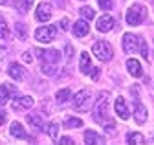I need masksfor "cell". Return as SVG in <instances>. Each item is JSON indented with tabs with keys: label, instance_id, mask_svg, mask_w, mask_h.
I'll list each match as a JSON object with an SVG mask.
<instances>
[{
	"label": "cell",
	"instance_id": "cell-32",
	"mask_svg": "<svg viewBox=\"0 0 154 145\" xmlns=\"http://www.w3.org/2000/svg\"><path fill=\"white\" fill-rule=\"evenodd\" d=\"M90 76H92L94 81H97V79H99V70H97V68H92V70H90Z\"/></svg>",
	"mask_w": 154,
	"mask_h": 145
},
{
	"label": "cell",
	"instance_id": "cell-18",
	"mask_svg": "<svg viewBox=\"0 0 154 145\" xmlns=\"http://www.w3.org/2000/svg\"><path fill=\"white\" fill-rule=\"evenodd\" d=\"M79 70L83 72V74H90V70H92V63H90V55L86 51L81 53V64H79Z\"/></svg>",
	"mask_w": 154,
	"mask_h": 145
},
{
	"label": "cell",
	"instance_id": "cell-10",
	"mask_svg": "<svg viewBox=\"0 0 154 145\" xmlns=\"http://www.w3.org/2000/svg\"><path fill=\"white\" fill-rule=\"evenodd\" d=\"M138 46H140V37H136L134 33H125V37H123L125 51H136Z\"/></svg>",
	"mask_w": 154,
	"mask_h": 145
},
{
	"label": "cell",
	"instance_id": "cell-14",
	"mask_svg": "<svg viewBox=\"0 0 154 145\" xmlns=\"http://www.w3.org/2000/svg\"><path fill=\"white\" fill-rule=\"evenodd\" d=\"M90 31V26L86 20H77L73 24V33H75V37H86Z\"/></svg>",
	"mask_w": 154,
	"mask_h": 145
},
{
	"label": "cell",
	"instance_id": "cell-29",
	"mask_svg": "<svg viewBox=\"0 0 154 145\" xmlns=\"http://www.w3.org/2000/svg\"><path fill=\"white\" fill-rule=\"evenodd\" d=\"M138 48H140V51H141V55H143L145 59H149V46H147V42L140 39V46H138Z\"/></svg>",
	"mask_w": 154,
	"mask_h": 145
},
{
	"label": "cell",
	"instance_id": "cell-25",
	"mask_svg": "<svg viewBox=\"0 0 154 145\" xmlns=\"http://www.w3.org/2000/svg\"><path fill=\"white\" fill-rule=\"evenodd\" d=\"M55 99H57V103H64V101H68V99H70V88L59 90V92H57V96H55Z\"/></svg>",
	"mask_w": 154,
	"mask_h": 145
},
{
	"label": "cell",
	"instance_id": "cell-35",
	"mask_svg": "<svg viewBox=\"0 0 154 145\" xmlns=\"http://www.w3.org/2000/svg\"><path fill=\"white\" fill-rule=\"evenodd\" d=\"M73 55V48L72 46H66V59H70Z\"/></svg>",
	"mask_w": 154,
	"mask_h": 145
},
{
	"label": "cell",
	"instance_id": "cell-26",
	"mask_svg": "<svg viewBox=\"0 0 154 145\" xmlns=\"http://www.w3.org/2000/svg\"><path fill=\"white\" fill-rule=\"evenodd\" d=\"M31 4H33V0H20V4L17 6V9H18V13H28L29 9H31Z\"/></svg>",
	"mask_w": 154,
	"mask_h": 145
},
{
	"label": "cell",
	"instance_id": "cell-6",
	"mask_svg": "<svg viewBox=\"0 0 154 145\" xmlns=\"http://www.w3.org/2000/svg\"><path fill=\"white\" fill-rule=\"evenodd\" d=\"M88 99H90V90L88 88L79 90V92L73 96V108L79 110V112L86 110V108H88Z\"/></svg>",
	"mask_w": 154,
	"mask_h": 145
},
{
	"label": "cell",
	"instance_id": "cell-36",
	"mask_svg": "<svg viewBox=\"0 0 154 145\" xmlns=\"http://www.w3.org/2000/svg\"><path fill=\"white\" fill-rule=\"evenodd\" d=\"M61 26H63L64 29H68V28H70V24H68V20H66V19H63V20H61Z\"/></svg>",
	"mask_w": 154,
	"mask_h": 145
},
{
	"label": "cell",
	"instance_id": "cell-37",
	"mask_svg": "<svg viewBox=\"0 0 154 145\" xmlns=\"http://www.w3.org/2000/svg\"><path fill=\"white\" fill-rule=\"evenodd\" d=\"M4 121H6V116H4L2 112H0V127H2V123H4Z\"/></svg>",
	"mask_w": 154,
	"mask_h": 145
},
{
	"label": "cell",
	"instance_id": "cell-12",
	"mask_svg": "<svg viewBox=\"0 0 154 145\" xmlns=\"http://www.w3.org/2000/svg\"><path fill=\"white\" fill-rule=\"evenodd\" d=\"M8 74H9L15 81H22V79L26 77V70H24L20 64L13 63V64H9V68H8Z\"/></svg>",
	"mask_w": 154,
	"mask_h": 145
},
{
	"label": "cell",
	"instance_id": "cell-28",
	"mask_svg": "<svg viewBox=\"0 0 154 145\" xmlns=\"http://www.w3.org/2000/svg\"><path fill=\"white\" fill-rule=\"evenodd\" d=\"M79 13L85 17V19H94V15H95V13H94V9H92V8H88V6L81 8V9H79Z\"/></svg>",
	"mask_w": 154,
	"mask_h": 145
},
{
	"label": "cell",
	"instance_id": "cell-4",
	"mask_svg": "<svg viewBox=\"0 0 154 145\" xmlns=\"http://www.w3.org/2000/svg\"><path fill=\"white\" fill-rule=\"evenodd\" d=\"M92 51H94V55L97 57L99 61H103V63L110 61V59H112V53H114L110 42H106V41H97V42L94 44Z\"/></svg>",
	"mask_w": 154,
	"mask_h": 145
},
{
	"label": "cell",
	"instance_id": "cell-11",
	"mask_svg": "<svg viewBox=\"0 0 154 145\" xmlns=\"http://www.w3.org/2000/svg\"><path fill=\"white\" fill-rule=\"evenodd\" d=\"M97 31H101V33H106V31H110L112 28H114V19L110 15H103V17H99L97 19Z\"/></svg>",
	"mask_w": 154,
	"mask_h": 145
},
{
	"label": "cell",
	"instance_id": "cell-13",
	"mask_svg": "<svg viewBox=\"0 0 154 145\" xmlns=\"http://www.w3.org/2000/svg\"><path fill=\"white\" fill-rule=\"evenodd\" d=\"M116 112H118V116L121 118V119H128V116H130V112H128V108H127V105H125V99L119 96V97H116Z\"/></svg>",
	"mask_w": 154,
	"mask_h": 145
},
{
	"label": "cell",
	"instance_id": "cell-9",
	"mask_svg": "<svg viewBox=\"0 0 154 145\" xmlns=\"http://www.w3.org/2000/svg\"><path fill=\"white\" fill-rule=\"evenodd\" d=\"M9 39H11V33H9V26L8 22L0 17V48L6 50L8 44H9Z\"/></svg>",
	"mask_w": 154,
	"mask_h": 145
},
{
	"label": "cell",
	"instance_id": "cell-38",
	"mask_svg": "<svg viewBox=\"0 0 154 145\" xmlns=\"http://www.w3.org/2000/svg\"><path fill=\"white\" fill-rule=\"evenodd\" d=\"M0 4H4V6H8V4H9V0H0Z\"/></svg>",
	"mask_w": 154,
	"mask_h": 145
},
{
	"label": "cell",
	"instance_id": "cell-31",
	"mask_svg": "<svg viewBox=\"0 0 154 145\" xmlns=\"http://www.w3.org/2000/svg\"><path fill=\"white\" fill-rule=\"evenodd\" d=\"M99 8L101 9H112L114 8V0H99Z\"/></svg>",
	"mask_w": 154,
	"mask_h": 145
},
{
	"label": "cell",
	"instance_id": "cell-34",
	"mask_svg": "<svg viewBox=\"0 0 154 145\" xmlns=\"http://www.w3.org/2000/svg\"><path fill=\"white\" fill-rule=\"evenodd\" d=\"M61 143H63V145H68V143H73V140L68 138V136H64V138H61Z\"/></svg>",
	"mask_w": 154,
	"mask_h": 145
},
{
	"label": "cell",
	"instance_id": "cell-3",
	"mask_svg": "<svg viewBox=\"0 0 154 145\" xmlns=\"http://www.w3.org/2000/svg\"><path fill=\"white\" fill-rule=\"evenodd\" d=\"M132 96H134V119H136L138 125H143L147 121V110L140 101V88L138 86H132Z\"/></svg>",
	"mask_w": 154,
	"mask_h": 145
},
{
	"label": "cell",
	"instance_id": "cell-19",
	"mask_svg": "<svg viewBox=\"0 0 154 145\" xmlns=\"http://www.w3.org/2000/svg\"><path fill=\"white\" fill-rule=\"evenodd\" d=\"M83 140H85L86 145H94V143H101V141H103V140L97 136V132H94V131H85Z\"/></svg>",
	"mask_w": 154,
	"mask_h": 145
},
{
	"label": "cell",
	"instance_id": "cell-20",
	"mask_svg": "<svg viewBox=\"0 0 154 145\" xmlns=\"http://www.w3.org/2000/svg\"><path fill=\"white\" fill-rule=\"evenodd\" d=\"M28 121H29V125L33 127L35 131H42V127H44V121H42V118L41 116H28Z\"/></svg>",
	"mask_w": 154,
	"mask_h": 145
},
{
	"label": "cell",
	"instance_id": "cell-17",
	"mask_svg": "<svg viewBox=\"0 0 154 145\" xmlns=\"http://www.w3.org/2000/svg\"><path fill=\"white\" fill-rule=\"evenodd\" d=\"M127 70L130 72L134 77H140V76H141V64H140L136 59H128V61H127Z\"/></svg>",
	"mask_w": 154,
	"mask_h": 145
},
{
	"label": "cell",
	"instance_id": "cell-27",
	"mask_svg": "<svg viewBox=\"0 0 154 145\" xmlns=\"http://www.w3.org/2000/svg\"><path fill=\"white\" fill-rule=\"evenodd\" d=\"M41 72H42V74H46V76H51V74H55V72H57V64L44 63V64L41 66Z\"/></svg>",
	"mask_w": 154,
	"mask_h": 145
},
{
	"label": "cell",
	"instance_id": "cell-24",
	"mask_svg": "<svg viewBox=\"0 0 154 145\" xmlns=\"http://www.w3.org/2000/svg\"><path fill=\"white\" fill-rule=\"evenodd\" d=\"M64 127H68V129H79V127H83V121L79 118H68L64 121Z\"/></svg>",
	"mask_w": 154,
	"mask_h": 145
},
{
	"label": "cell",
	"instance_id": "cell-22",
	"mask_svg": "<svg viewBox=\"0 0 154 145\" xmlns=\"http://www.w3.org/2000/svg\"><path fill=\"white\" fill-rule=\"evenodd\" d=\"M127 143L141 145V143H145V138H143V134H140V132H130V134H127Z\"/></svg>",
	"mask_w": 154,
	"mask_h": 145
},
{
	"label": "cell",
	"instance_id": "cell-8",
	"mask_svg": "<svg viewBox=\"0 0 154 145\" xmlns=\"http://www.w3.org/2000/svg\"><path fill=\"white\" fill-rule=\"evenodd\" d=\"M35 19L38 22H48L51 19V6L48 2H41L37 6V11H35Z\"/></svg>",
	"mask_w": 154,
	"mask_h": 145
},
{
	"label": "cell",
	"instance_id": "cell-30",
	"mask_svg": "<svg viewBox=\"0 0 154 145\" xmlns=\"http://www.w3.org/2000/svg\"><path fill=\"white\" fill-rule=\"evenodd\" d=\"M57 132H59V125H57V123H50V125H48V134H50L51 138H55Z\"/></svg>",
	"mask_w": 154,
	"mask_h": 145
},
{
	"label": "cell",
	"instance_id": "cell-15",
	"mask_svg": "<svg viewBox=\"0 0 154 145\" xmlns=\"http://www.w3.org/2000/svg\"><path fill=\"white\" fill-rule=\"evenodd\" d=\"M9 134L11 136H15L17 140H26V131L22 129V125L18 123V121H15V123H11V127H9Z\"/></svg>",
	"mask_w": 154,
	"mask_h": 145
},
{
	"label": "cell",
	"instance_id": "cell-23",
	"mask_svg": "<svg viewBox=\"0 0 154 145\" xmlns=\"http://www.w3.org/2000/svg\"><path fill=\"white\" fill-rule=\"evenodd\" d=\"M9 99V88L8 85H0V106H4Z\"/></svg>",
	"mask_w": 154,
	"mask_h": 145
},
{
	"label": "cell",
	"instance_id": "cell-7",
	"mask_svg": "<svg viewBox=\"0 0 154 145\" xmlns=\"http://www.w3.org/2000/svg\"><path fill=\"white\" fill-rule=\"evenodd\" d=\"M35 55L38 59H42V63H51V64H57L61 61V53L57 51V50H41V48H37L35 50Z\"/></svg>",
	"mask_w": 154,
	"mask_h": 145
},
{
	"label": "cell",
	"instance_id": "cell-21",
	"mask_svg": "<svg viewBox=\"0 0 154 145\" xmlns=\"http://www.w3.org/2000/svg\"><path fill=\"white\" fill-rule=\"evenodd\" d=\"M15 33H17V37L20 39V41H26L28 39V28L22 22H17L15 24Z\"/></svg>",
	"mask_w": 154,
	"mask_h": 145
},
{
	"label": "cell",
	"instance_id": "cell-33",
	"mask_svg": "<svg viewBox=\"0 0 154 145\" xmlns=\"http://www.w3.org/2000/svg\"><path fill=\"white\" fill-rule=\"evenodd\" d=\"M22 61H26V63H31V53L24 51V53H22Z\"/></svg>",
	"mask_w": 154,
	"mask_h": 145
},
{
	"label": "cell",
	"instance_id": "cell-1",
	"mask_svg": "<svg viewBox=\"0 0 154 145\" xmlns=\"http://www.w3.org/2000/svg\"><path fill=\"white\" fill-rule=\"evenodd\" d=\"M106 114H108V94L103 92L99 96V99L95 101V108H94V119L95 123H106Z\"/></svg>",
	"mask_w": 154,
	"mask_h": 145
},
{
	"label": "cell",
	"instance_id": "cell-5",
	"mask_svg": "<svg viewBox=\"0 0 154 145\" xmlns=\"http://www.w3.org/2000/svg\"><path fill=\"white\" fill-rule=\"evenodd\" d=\"M57 35V26H41L35 31V39L38 42H51Z\"/></svg>",
	"mask_w": 154,
	"mask_h": 145
},
{
	"label": "cell",
	"instance_id": "cell-16",
	"mask_svg": "<svg viewBox=\"0 0 154 145\" xmlns=\"http://www.w3.org/2000/svg\"><path fill=\"white\" fill-rule=\"evenodd\" d=\"M13 106L17 108V110H20V108H31L33 106V99L29 96H22V97H18L13 101Z\"/></svg>",
	"mask_w": 154,
	"mask_h": 145
},
{
	"label": "cell",
	"instance_id": "cell-2",
	"mask_svg": "<svg viewBox=\"0 0 154 145\" xmlns=\"http://www.w3.org/2000/svg\"><path fill=\"white\" fill-rule=\"evenodd\" d=\"M145 17H147V9L141 4H132L127 9V19L125 20H127L128 26H140Z\"/></svg>",
	"mask_w": 154,
	"mask_h": 145
}]
</instances>
